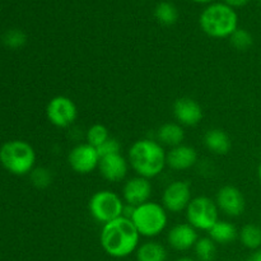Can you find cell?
I'll list each match as a JSON object with an SVG mask.
<instances>
[{"mask_svg":"<svg viewBox=\"0 0 261 261\" xmlns=\"http://www.w3.org/2000/svg\"><path fill=\"white\" fill-rule=\"evenodd\" d=\"M140 234L132 219L120 217L102 226L99 242L103 251L111 257L122 259L137 251Z\"/></svg>","mask_w":261,"mask_h":261,"instance_id":"6da1fadb","label":"cell"},{"mask_svg":"<svg viewBox=\"0 0 261 261\" xmlns=\"http://www.w3.org/2000/svg\"><path fill=\"white\" fill-rule=\"evenodd\" d=\"M166 150L157 140L140 139L133 143L127 153V161L138 176L145 178L157 177L167 166Z\"/></svg>","mask_w":261,"mask_h":261,"instance_id":"7a4b0ae2","label":"cell"},{"mask_svg":"<svg viewBox=\"0 0 261 261\" xmlns=\"http://www.w3.org/2000/svg\"><path fill=\"white\" fill-rule=\"evenodd\" d=\"M199 22L203 32L209 37L229 38L237 30L239 17L229 5L212 4L204 9Z\"/></svg>","mask_w":261,"mask_h":261,"instance_id":"3957f363","label":"cell"},{"mask_svg":"<svg viewBox=\"0 0 261 261\" xmlns=\"http://www.w3.org/2000/svg\"><path fill=\"white\" fill-rule=\"evenodd\" d=\"M0 163L13 175H27L35 168L36 152L24 140H9L0 148Z\"/></svg>","mask_w":261,"mask_h":261,"instance_id":"277c9868","label":"cell"},{"mask_svg":"<svg viewBox=\"0 0 261 261\" xmlns=\"http://www.w3.org/2000/svg\"><path fill=\"white\" fill-rule=\"evenodd\" d=\"M132 222L140 236L155 237L162 233L168 223L167 211L162 204L147 201L134 209Z\"/></svg>","mask_w":261,"mask_h":261,"instance_id":"5b68a950","label":"cell"},{"mask_svg":"<svg viewBox=\"0 0 261 261\" xmlns=\"http://www.w3.org/2000/svg\"><path fill=\"white\" fill-rule=\"evenodd\" d=\"M124 206L121 196L111 190H101L89 199L88 211L94 221L105 224L122 217Z\"/></svg>","mask_w":261,"mask_h":261,"instance_id":"8992f818","label":"cell"},{"mask_svg":"<svg viewBox=\"0 0 261 261\" xmlns=\"http://www.w3.org/2000/svg\"><path fill=\"white\" fill-rule=\"evenodd\" d=\"M186 219L195 229L209 232L219 221V209L208 196H196L186 208Z\"/></svg>","mask_w":261,"mask_h":261,"instance_id":"52a82bcc","label":"cell"},{"mask_svg":"<svg viewBox=\"0 0 261 261\" xmlns=\"http://www.w3.org/2000/svg\"><path fill=\"white\" fill-rule=\"evenodd\" d=\"M46 117L54 126L65 129L71 126L78 117V107L66 96H55L46 106Z\"/></svg>","mask_w":261,"mask_h":261,"instance_id":"ba28073f","label":"cell"},{"mask_svg":"<svg viewBox=\"0 0 261 261\" xmlns=\"http://www.w3.org/2000/svg\"><path fill=\"white\" fill-rule=\"evenodd\" d=\"M193 200L191 186L188 181L177 180L166 186L162 193L163 208L171 213H180L186 211L190 201Z\"/></svg>","mask_w":261,"mask_h":261,"instance_id":"9c48e42d","label":"cell"},{"mask_svg":"<svg viewBox=\"0 0 261 261\" xmlns=\"http://www.w3.org/2000/svg\"><path fill=\"white\" fill-rule=\"evenodd\" d=\"M99 157L97 148L92 147L88 143L78 144L69 152L68 162L71 170L81 175H87L98 168Z\"/></svg>","mask_w":261,"mask_h":261,"instance_id":"30bf717a","label":"cell"},{"mask_svg":"<svg viewBox=\"0 0 261 261\" xmlns=\"http://www.w3.org/2000/svg\"><path fill=\"white\" fill-rule=\"evenodd\" d=\"M216 204L226 216L236 218L242 216L246 209V199L239 188L232 185L222 186L216 196Z\"/></svg>","mask_w":261,"mask_h":261,"instance_id":"8fae6325","label":"cell"},{"mask_svg":"<svg viewBox=\"0 0 261 261\" xmlns=\"http://www.w3.org/2000/svg\"><path fill=\"white\" fill-rule=\"evenodd\" d=\"M150 195H152V184L149 178L142 176L137 175L126 180L122 188V199L125 204L134 208L149 201Z\"/></svg>","mask_w":261,"mask_h":261,"instance_id":"7c38bea8","label":"cell"},{"mask_svg":"<svg viewBox=\"0 0 261 261\" xmlns=\"http://www.w3.org/2000/svg\"><path fill=\"white\" fill-rule=\"evenodd\" d=\"M173 116L182 126H195L204 117L203 107L191 97H180L173 103Z\"/></svg>","mask_w":261,"mask_h":261,"instance_id":"4fadbf2b","label":"cell"},{"mask_svg":"<svg viewBox=\"0 0 261 261\" xmlns=\"http://www.w3.org/2000/svg\"><path fill=\"white\" fill-rule=\"evenodd\" d=\"M129 166V161L121 155V153H117L102 157L99 161L98 171L105 180L110 182H120L126 177Z\"/></svg>","mask_w":261,"mask_h":261,"instance_id":"5bb4252c","label":"cell"},{"mask_svg":"<svg viewBox=\"0 0 261 261\" xmlns=\"http://www.w3.org/2000/svg\"><path fill=\"white\" fill-rule=\"evenodd\" d=\"M199 240L196 229L189 223H180L168 231L167 242L176 251H188L195 246Z\"/></svg>","mask_w":261,"mask_h":261,"instance_id":"9a60e30c","label":"cell"},{"mask_svg":"<svg viewBox=\"0 0 261 261\" xmlns=\"http://www.w3.org/2000/svg\"><path fill=\"white\" fill-rule=\"evenodd\" d=\"M167 166L176 171H185L194 167L198 162V152L190 145L181 144L171 148L166 155Z\"/></svg>","mask_w":261,"mask_h":261,"instance_id":"2e32d148","label":"cell"},{"mask_svg":"<svg viewBox=\"0 0 261 261\" xmlns=\"http://www.w3.org/2000/svg\"><path fill=\"white\" fill-rule=\"evenodd\" d=\"M204 144L212 153L224 155L231 150L232 142L229 135L222 129H211L204 135Z\"/></svg>","mask_w":261,"mask_h":261,"instance_id":"e0dca14e","label":"cell"},{"mask_svg":"<svg viewBox=\"0 0 261 261\" xmlns=\"http://www.w3.org/2000/svg\"><path fill=\"white\" fill-rule=\"evenodd\" d=\"M185 139V132H184L182 125L178 122H167L157 130V142L163 145L173 148L182 144Z\"/></svg>","mask_w":261,"mask_h":261,"instance_id":"ac0fdd59","label":"cell"},{"mask_svg":"<svg viewBox=\"0 0 261 261\" xmlns=\"http://www.w3.org/2000/svg\"><path fill=\"white\" fill-rule=\"evenodd\" d=\"M209 237L216 244L227 245L233 242L239 237V231L233 223L227 221H218L211 229H209Z\"/></svg>","mask_w":261,"mask_h":261,"instance_id":"d6986e66","label":"cell"},{"mask_svg":"<svg viewBox=\"0 0 261 261\" xmlns=\"http://www.w3.org/2000/svg\"><path fill=\"white\" fill-rule=\"evenodd\" d=\"M167 250L162 244L155 241H147L138 246L137 261H166Z\"/></svg>","mask_w":261,"mask_h":261,"instance_id":"ffe728a7","label":"cell"},{"mask_svg":"<svg viewBox=\"0 0 261 261\" xmlns=\"http://www.w3.org/2000/svg\"><path fill=\"white\" fill-rule=\"evenodd\" d=\"M239 239L241 244L249 250L261 249V227L257 224H245L239 231Z\"/></svg>","mask_w":261,"mask_h":261,"instance_id":"44dd1931","label":"cell"},{"mask_svg":"<svg viewBox=\"0 0 261 261\" xmlns=\"http://www.w3.org/2000/svg\"><path fill=\"white\" fill-rule=\"evenodd\" d=\"M154 17L163 25H172L177 22L178 12L177 8L168 2H162L155 7Z\"/></svg>","mask_w":261,"mask_h":261,"instance_id":"7402d4cb","label":"cell"},{"mask_svg":"<svg viewBox=\"0 0 261 261\" xmlns=\"http://www.w3.org/2000/svg\"><path fill=\"white\" fill-rule=\"evenodd\" d=\"M194 251L198 261H213L217 255L216 242L211 237H201L196 241Z\"/></svg>","mask_w":261,"mask_h":261,"instance_id":"603a6c76","label":"cell"},{"mask_svg":"<svg viewBox=\"0 0 261 261\" xmlns=\"http://www.w3.org/2000/svg\"><path fill=\"white\" fill-rule=\"evenodd\" d=\"M110 138L109 129L102 124H94L87 130L86 140L89 145L98 148Z\"/></svg>","mask_w":261,"mask_h":261,"instance_id":"cb8c5ba5","label":"cell"},{"mask_svg":"<svg viewBox=\"0 0 261 261\" xmlns=\"http://www.w3.org/2000/svg\"><path fill=\"white\" fill-rule=\"evenodd\" d=\"M231 45L239 51H246L254 45V37L251 33L244 28H237L229 37Z\"/></svg>","mask_w":261,"mask_h":261,"instance_id":"d4e9b609","label":"cell"},{"mask_svg":"<svg viewBox=\"0 0 261 261\" xmlns=\"http://www.w3.org/2000/svg\"><path fill=\"white\" fill-rule=\"evenodd\" d=\"M30 176L33 186H36L37 189L48 188L51 185V181H53V175H51L50 170H47L46 167L33 168Z\"/></svg>","mask_w":261,"mask_h":261,"instance_id":"484cf974","label":"cell"},{"mask_svg":"<svg viewBox=\"0 0 261 261\" xmlns=\"http://www.w3.org/2000/svg\"><path fill=\"white\" fill-rule=\"evenodd\" d=\"M4 42L10 48H20L27 42V36L20 30H9L4 35Z\"/></svg>","mask_w":261,"mask_h":261,"instance_id":"4316f807","label":"cell"},{"mask_svg":"<svg viewBox=\"0 0 261 261\" xmlns=\"http://www.w3.org/2000/svg\"><path fill=\"white\" fill-rule=\"evenodd\" d=\"M121 150V144L117 139L115 138L110 137L101 147L97 148V152H98L99 157H106V155H111V154H117Z\"/></svg>","mask_w":261,"mask_h":261,"instance_id":"83f0119b","label":"cell"},{"mask_svg":"<svg viewBox=\"0 0 261 261\" xmlns=\"http://www.w3.org/2000/svg\"><path fill=\"white\" fill-rule=\"evenodd\" d=\"M249 2L250 0H226V4L232 8H237V7H244V5H246Z\"/></svg>","mask_w":261,"mask_h":261,"instance_id":"f1b7e54d","label":"cell"},{"mask_svg":"<svg viewBox=\"0 0 261 261\" xmlns=\"http://www.w3.org/2000/svg\"><path fill=\"white\" fill-rule=\"evenodd\" d=\"M247 261H261V249L256 250Z\"/></svg>","mask_w":261,"mask_h":261,"instance_id":"f546056e","label":"cell"},{"mask_svg":"<svg viewBox=\"0 0 261 261\" xmlns=\"http://www.w3.org/2000/svg\"><path fill=\"white\" fill-rule=\"evenodd\" d=\"M175 261H198L196 259H193V257H180V259Z\"/></svg>","mask_w":261,"mask_h":261,"instance_id":"4dcf8cb0","label":"cell"},{"mask_svg":"<svg viewBox=\"0 0 261 261\" xmlns=\"http://www.w3.org/2000/svg\"><path fill=\"white\" fill-rule=\"evenodd\" d=\"M257 177H259V180L261 182V163L259 165V167H257Z\"/></svg>","mask_w":261,"mask_h":261,"instance_id":"1f68e13d","label":"cell"},{"mask_svg":"<svg viewBox=\"0 0 261 261\" xmlns=\"http://www.w3.org/2000/svg\"><path fill=\"white\" fill-rule=\"evenodd\" d=\"M194 2H196V3H211V2H213V0H194Z\"/></svg>","mask_w":261,"mask_h":261,"instance_id":"d6a6232c","label":"cell"},{"mask_svg":"<svg viewBox=\"0 0 261 261\" xmlns=\"http://www.w3.org/2000/svg\"><path fill=\"white\" fill-rule=\"evenodd\" d=\"M257 2H259V3H260V4H261V0H257Z\"/></svg>","mask_w":261,"mask_h":261,"instance_id":"836d02e7","label":"cell"}]
</instances>
